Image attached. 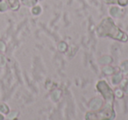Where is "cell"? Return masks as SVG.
<instances>
[{
  "label": "cell",
  "instance_id": "6da1fadb",
  "mask_svg": "<svg viewBox=\"0 0 128 120\" xmlns=\"http://www.w3.org/2000/svg\"><path fill=\"white\" fill-rule=\"evenodd\" d=\"M0 1H1V0H0Z\"/></svg>",
  "mask_w": 128,
  "mask_h": 120
}]
</instances>
